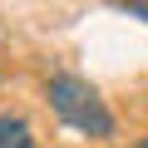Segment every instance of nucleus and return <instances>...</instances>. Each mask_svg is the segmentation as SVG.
I'll use <instances>...</instances> for the list:
<instances>
[{"instance_id": "obj_4", "label": "nucleus", "mask_w": 148, "mask_h": 148, "mask_svg": "<svg viewBox=\"0 0 148 148\" xmlns=\"http://www.w3.org/2000/svg\"><path fill=\"white\" fill-rule=\"evenodd\" d=\"M138 148H148V138H143V143H138Z\"/></svg>"}, {"instance_id": "obj_5", "label": "nucleus", "mask_w": 148, "mask_h": 148, "mask_svg": "<svg viewBox=\"0 0 148 148\" xmlns=\"http://www.w3.org/2000/svg\"><path fill=\"white\" fill-rule=\"evenodd\" d=\"M0 84H5V79H0Z\"/></svg>"}, {"instance_id": "obj_2", "label": "nucleus", "mask_w": 148, "mask_h": 148, "mask_svg": "<svg viewBox=\"0 0 148 148\" xmlns=\"http://www.w3.org/2000/svg\"><path fill=\"white\" fill-rule=\"evenodd\" d=\"M0 148H35V128L20 114H0Z\"/></svg>"}, {"instance_id": "obj_3", "label": "nucleus", "mask_w": 148, "mask_h": 148, "mask_svg": "<svg viewBox=\"0 0 148 148\" xmlns=\"http://www.w3.org/2000/svg\"><path fill=\"white\" fill-rule=\"evenodd\" d=\"M119 10H123V15H133V20H148V0H123Z\"/></svg>"}, {"instance_id": "obj_1", "label": "nucleus", "mask_w": 148, "mask_h": 148, "mask_svg": "<svg viewBox=\"0 0 148 148\" xmlns=\"http://www.w3.org/2000/svg\"><path fill=\"white\" fill-rule=\"evenodd\" d=\"M45 99L54 109V119L74 133H84V138H114V114L104 109L99 89L89 79H79V74H49V84H45Z\"/></svg>"}]
</instances>
